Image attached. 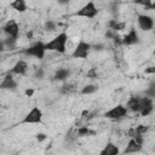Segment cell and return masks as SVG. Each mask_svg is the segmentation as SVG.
Instances as JSON below:
<instances>
[{
	"label": "cell",
	"instance_id": "cell-12",
	"mask_svg": "<svg viewBox=\"0 0 155 155\" xmlns=\"http://www.w3.org/2000/svg\"><path fill=\"white\" fill-rule=\"evenodd\" d=\"M27 63L24 62V61H19V62H17L16 63V65L12 68V73H15V74H25V72H27Z\"/></svg>",
	"mask_w": 155,
	"mask_h": 155
},
{
	"label": "cell",
	"instance_id": "cell-8",
	"mask_svg": "<svg viewBox=\"0 0 155 155\" xmlns=\"http://www.w3.org/2000/svg\"><path fill=\"white\" fill-rule=\"evenodd\" d=\"M5 32L8 33V34L11 37V38H15V39H17V37H18V25H17V23L13 21V19H10V21L6 23V25H5Z\"/></svg>",
	"mask_w": 155,
	"mask_h": 155
},
{
	"label": "cell",
	"instance_id": "cell-32",
	"mask_svg": "<svg viewBox=\"0 0 155 155\" xmlns=\"http://www.w3.org/2000/svg\"><path fill=\"white\" fill-rule=\"evenodd\" d=\"M5 49H4V44L3 43H0V52H3Z\"/></svg>",
	"mask_w": 155,
	"mask_h": 155
},
{
	"label": "cell",
	"instance_id": "cell-11",
	"mask_svg": "<svg viewBox=\"0 0 155 155\" xmlns=\"http://www.w3.org/2000/svg\"><path fill=\"white\" fill-rule=\"evenodd\" d=\"M119 154V149L116 145H114L113 143H108L105 145L104 149L101 152L99 155H118Z\"/></svg>",
	"mask_w": 155,
	"mask_h": 155
},
{
	"label": "cell",
	"instance_id": "cell-16",
	"mask_svg": "<svg viewBox=\"0 0 155 155\" xmlns=\"http://www.w3.org/2000/svg\"><path fill=\"white\" fill-rule=\"evenodd\" d=\"M138 103H139V98L132 97V98H130L129 103H127V107L133 112H138Z\"/></svg>",
	"mask_w": 155,
	"mask_h": 155
},
{
	"label": "cell",
	"instance_id": "cell-21",
	"mask_svg": "<svg viewBox=\"0 0 155 155\" xmlns=\"http://www.w3.org/2000/svg\"><path fill=\"white\" fill-rule=\"evenodd\" d=\"M15 43H16V39L15 38H9V39H6L5 40V45H8L9 48H13L15 46Z\"/></svg>",
	"mask_w": 155,
	"mask_h": 155
},
{
	"label": "cell",
	"instance_id": "cell-13",
	"mask_svg": "<svg viewBox=\"0 0 155 155\" xmlns=\"http://www.w3.org/2000/svg\"><path fill=\"white\" fill-rule=\"evenodd\" d=\"M141 148H142V145L141 144H137L136 142H134V139L131 138V141L129 142V144H127L126 149H125V154H129V153H136V152H139Z\"/></svg>",
	"mask_w": 155,
	"mask_h": 155
},
{
	"label": "cell",
	"instance_id": "cell-18",
	"mask_svg": "<svg viewBox=\"0 0 155 155\" xmlns=\"http://www.w3.org/2000/svg\"><path fill=\"white\" fill-rule=\"evenodd\" d=\"M97 90V86H95V85H87V86H85L84 89H83V93L84 95H89V93H93Z\"/></svg>",
	"mask_w": 155,
	"mask_h": 155
},
{
	"label": "cell",
	"instance_id": "cell-30",
	"mask_svg": "<svg viewBox=\"0 0 155 155\" xmlns=\"http://www.w3.org/2000/svg\"><path fill=\"white\" fill-rule=\"evenodd\" d=\"M27 38H28V39H32V38H33V32H28V33H27Z\"/></svg>",
	"mask_w": 155,
	"mask_h": 155
},
{
	"label": "cell",
	"instance_id": "cell-25",
	"mask_svg": "<svg viewBox=\"0 0 155 155\" xmlns=\"http://www.w3.org/2000/svg\"><path fill=\"white\" fill-rule=\"evenodd\" d=\"M37 139L39 141V142H43V141L46 139V134H44V133H39L38 136H37Z\"/></svg>",
	"mask_w": 155,
	"mask_h": 155
},
{
	"label": "cell",
	"instance_id": "cell-10",
	"mask_svg": "<svg viewBox=\"0 0 155 155\" xmlns=\"http://www.w3.org/2000/svg\"><path fill=\"white\" fill-rule=\"evenodd\" d=\"M17 86V84L15 83V80H13L12 79V76L10 75V74H9V75H6L5 76V79H4V81L1 83V84H0V89H3V90H6V89H15V87Z\"/></svg>",
	"mask_w": 155,
	"mask_h": 155
},
{
	"label": "cell",
	"instance_id": "cell-33",
	"mask_svg": "<svg viewBox=\"0 0 155 155\" xmlns=\"http://www.w3.org/2000/svg\"><path fill=\"white\" fill-rule=\"evenodd\" d=\"M86 115H89V110H84L83 112V116H86Z\"/></svg>",
	"mask_w": 155,
	"mask_h": 155
},
{
	"label": "cell",
	"instance_id": "cell-26",
	"mask_svg": "<svg viewBox=\"0 0 155 155\" xmlns=\"http://www.w3.org/2000/svg\"><path fill=\"white\" fill-rule=\"evenodd\" d=\"M152 110H153V108H145V109L142 110V115H143V116H147Z\"/></svg>",
	"mask_w": 155,
	"mask_h": 155
},
{
	"label": "cell",
	"instance_id": "cell-22",
	"mask_svg": "<svg viewBox=\"0 0 155 155\" xmlns=\"http://www.w3.org/2000/svg\"><path fill=\"white\" fill-rule=\"evenodd\" d=\"M87 76H89V78H91V79H95V78H97V70H96L95 68L90 69L89 72H87Z\"/></svg>",
	"mask_w": 155,
	"mask_h": 155
},
{
	"label": "cell",
	"instance_id": "cell-14",
	"mask_svg": "<svg viewBox=\"0 0 155 155\" xmlns=\"http://www.w3.org/2000/svg\"><path fill=\"white\" fill-rule=\"evenodd\" d=\"M11 6L15 10H17L18 12H24L27 10V5H25V3L23 1V0H16V1H13L11 4Z\"/></svg>",
	"mask_w": 155,
	"mask_h": 155
},
{
	"label": "cell",
	"instance_id": "cell-1",
	"mask_svg": "<svg viewBox=\"0 0 155 155\" xmlns=\"http://www.w3.org/2000/svg\"><path fill=\"white\" fill-rule=\"evenodd\" d=\"M67 40H68V37H67L65 33H61L59 35H57L55 39L52 40V41L44 45L45 51L50 50V51H58L59 53H64L65 52Z\"/></svg>",
	"mask_w": 155,
	"mask_h": 155
},
{
	"label": "cell",
	"instance_id": "cell-7",
	"mask_svg": "<svg viewBox=\"0 0 155 155\" xmlns=\"http://www.w3.org/2000/svg\"><path fill=\"white\" fill-rule=\"evenodd\" d=\"M138 23H139V27L143 30H150L153 28V25H154L153 18L147 16V15H141L138 17Z\"/></svg>",
	"mask_w": 155,
	"mask_h": 155
},
{
	"label": "cell",
	"instance_id": "cell-34",
	"mask_svg": "<svg viewBox=\"0 0 155 155\" xmlns=\"http://www.w3.org/2000/svg\"><path fill=\"white\" fill-rule=\"evenodd\" d=\"M95 48H96V50H101V48H102V45H98V46L96 45V46H95Z\"/></svg>",
	"mask_w": 155,
	"mask_h": 155
},
{
	"label": "cell",
	"instance_id": "cell-17",
	"mask_svg": "<svg viewBox=\"0 0 155 155\" xmlns=\"http://www.w3.org/2000/svg\"><path fill=\"white\" fill-rule=\"evenodd\" d=\"M109 25H110L112 30H114V32H116V30H123V29L125 28V23H119V22L115 21V19L110 21V22H109Z\"/></svg>",
	"mask_w": 155,
	"mask_h": 155
},
{
	"label": "cell",
	"instance_id": "cell-3",
	"mask_svg": "<svg viewBox=\"0 0 155 155\" xmlns=\"http://www.w3.org/2000/svg\"><path fill=\"white\" fill-rule=\"evenodd\" d=\"M97 12H98V10L96 9V6H95V4H93V1H90V3H87L84 8H81L76 12V16L92 18V17H95L97 15Z\"/></svg>",
	"mask_w": 155,
	"mask_h": 155
},
{
	"label": "cell",
	"instance_id": "cell-24",
	"mask_svg": "<svg viewBox=\"0 0 155 155\" xmlns=\"http://www.w3.org/2000/svg\"><path fill=\"white\" fill-rule=\"evenodd\" d=\"M45 27H46V29H48V30H55V28H56V24L53 23L52 21H49L48 23L45 24Z\"/></svg>",
	"mask_w": 155,
	"mask_h": 155
},
{
	"label": "cell",
	"instance_id": "cell-19",
	"mask_svg": "<svg viewBox=\"0 0 155 155\" xmlns=\"http://www.w3.org/2000/svg\"><path fill=\"white\" fill-rule=\"evenodd\" d=\"M79 136H87V134H95V131H90L87 127H80L78 130Z\"/></svg>",
	"mask_w": 155,
	"mask_h": 155
},
{
	"label": "cell",
	"instance_id": "cell-20",
	"mask_svg": "<svg viewBox=\"0 0 155 155\" xmlns=\"http://www.w3.org/2000/svg\"><path fill=\"white\" fill-rule=\"evenodd\" d=\"M127 134H129V136H130L132 139H134L136 137L141 136V134L137 132V130H136V129H130V130H129V132H127Z\"/></svg>",
	"mask_w": 155,
	"mask_h": 155
},
{
	"label": "cell",
	"instance_id": "cell-6",
	"mask_svg": "<svg viewBox=\"0 0 155 155\" xmlns=\"http://www.w3.org/2000/svg\"><path fill=\"white\" fill-rule=\"evenodd\" d=\"M125 115H126V108L123 105H116L105 113V116L108 119H121Z\"/></svg>",
	"mask_w": 155,
	"mask_h": 155
},
{
	"label": "cell",
	"instance_id": "cell-31",
	"mask_svg": "<svg viewBox=\"0 0 155 155\" xmlns=\"http://www.w3.org/2000/svg\"><path fill=\"white\" fill-rule=\"evenodd\" d=\"M145 72H147V73H154V72H155V68H153V67H150V68H149V69H147Z\"/></svg>",
	"mask_w": 155,
	"mask_h": 155
},
{
	"label": "cell",
	"instance_id": "cell-23",
	"mask_svg": "<svg viewBox=\"0 0 155 155\" xmlns=\"http://www.w3.org/2000/svg\"><path fill=\"white\" fill-rule=\"evenodd\" d=\"M136 130H137V132H138L139 134H143V133H145V132L148 131V127L144 126V125H139Z\"/></svg>",
	"mask_w": 155,
	"mask_h": 155
},
{
	"label": "cell",
	"instance_id": "cell-29",
	"mask_svg": "<svg viewBox=\"0 0 155 155\" xmlns=\"http://www.w3.org/2000/svg\"><path fill=\"white\" fill-rule=\"evenodd\" d=\"M43 75H44V70L40 68V69L37 72V78H43Z\"/></svg>",
	"mask_w": 155,
	"mask_h": 155
},
{
	"label": "cell",
	"instance_id": "cell-9",
	"mask_svg": "<svg viewBox=\"0 0 155 155\" xmlns=\"http://www.w3.org/2000/svg\"><path fill=\"white\" fill-rule=\"evenodd\" d=\"M136 43H138V34L134 29H132L129 34L125 35V38L121 40V44H124V45H132Z\"/></svg>",
	"mask_w": 155,
	"mask_h": 155
},
{
	"label": "cell",
	"instance_id": "cell-15",
	"mask_svg": "<svg viewBox=\"0 0 155 155\" xmlns=\"http://www.w3.org/2000/svg\"><path fill=\"white\" fill-rule=\"evenodd\" d=\"M68 75H69L68 69H58L55 74V79L56 80H64L65 78H68Z\"/></svg>",
	"mask_w": 155,
	"mask_h": 155
},
{
	"label": "cell",
	"instance_id": "cell-27",
	"mask_svg": "<svg viewBox=\"0 0 155 155\" xmlns=\"http://www.w3.org/2000/svg\"><path fill=\"white\" fill-rule=\"evenodd\" d=\"M25 96H28V97H32L33 95H34V90L33 89H28V90H25Z\"/></svg>",
	"mask_w": 155,
	"mask_h": 155
},
{
	"label": "cell",
	"instance_id": "cell-28",
	"mask_svg": "<svg viewBox=\"0 0 155 155\" xmlns=\"http://www.w3.org/2000/svg\"><path fill=\"white\" fill-rule=\"evenodd\" d=\"M63 87H64V89H63V92L67 93V92H69V91L72 90V87H73V86H72V85H65V86H63Z\"/></svg>",
	"mask_w": 155,
	"mask_h": 155
},
{
	"label": "cell",
	"instance_id": "cell-4",
	"mask_svg": "<svg viewBox=\"0 0 155 155\" xmlns=\"http://www.w3.org/2000/svg\"><path fill=\"white\" fill-rule=\"evenodd\" d=\"M25 55H30V56H34L39 59H43L45 56V48H44V44L43 43H37L35 45H33L32 48L24 50Z\"/></svg>",
	"mask_w": 155,
	"mask_h": 155
},
{
	"label": "cell",
	"instance_id": "cell-5",
	"mask_svg": "<svg viewBox=\"0 0 155 155\" xmlns=\"http://www.w3.org/2000/svg\"><path fill=\"white\" fill-rule=\"evenodd\" d=\"M89 50H90V45L86 44L84 41H80L79 45L76 46V49L73 52V57L74 58H86L89 55Z\"/></svg>",
	"mask_w": 155,
	"mask_h": 155
},
{
	"label": "cell",
	"instance_id": "cell-2",
	"mask_svg": "<svg viewBox=\"0 0 155 155\" xmlns=\"http://www.w3.org/2000/svg\"><path fill=\"white\" fill-rule=\"evenodd\" d=\"M41 119H43V113H41V110H40L38 107H34V108H33V109L25 115V118L23 119L22 123H23V124H38V123H41Z\"/></svg>",
	"mask_w": 155,
	"mask_h": 155
}]
</instances>
